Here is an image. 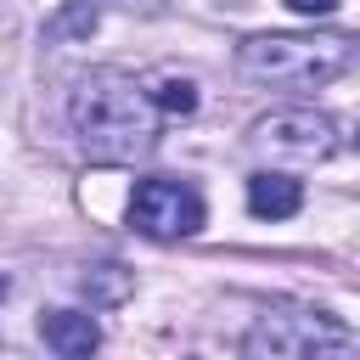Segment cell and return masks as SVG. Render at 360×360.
I'll return each mask as SVG.
<instances>
[{
  "label": "cell",
  "instance_id": "11",
  "mask_svg": "<svg viewBox=\"0 0 360 360\" xmlns=\"http://www.w3.org/2000/svg\"><path fill=\"white\" fill-rule=\"evenodd\" d=\"M287 6H292L298 17H332V11H338V0H287Z\"/></svg>",
  "mask_w": 360,
  "mask_h": 360
},
{
  "label": "cell",
  "instance_id": "9",
  "mask_svg": "<svg viewBox=\"0 0 360 360\" xmlns=\"http://www.w3.org/2000/svg\"><path fill=\"white\" fill-rule=\"evenodd\" d=\"M96 28V0H68L51 22H45V39H84Z\"/></svg>",
  "mask_w": 360,
  "mask_h": 360
},
{
  "label": "cell",
  "instance_id": "1",
  "mask_svg": "<svg viewBox=\"0 0 360 360\" xmlns=\"http://www.w3.org/2000/svg\"><path fill=\"white\" fill-rule=\"evenodd\" d=\"M68 124H73L84 158H96V163H135L158 146V129H163V118L146 101V84H135L118 68H96L73 84Z\"/></svg>",
  "mask_w": 360,
  "mask_h": 360
},
{
  "label": "cell",
  "instance_id": "2",
  "mask_svg": "<svg viewBox=\"0 0 360 360\" xmlns=\"http://www.w3.org/2000/svg\"><path fill=\"white\" fill-rule=\"evenodd\" d=\"M349 34H248L236 45V73L276 90H321L338 73H349Z\"/></svg>",
  "mask_w": 360,
  "mask_h": 360
},
{
  "label": "cell",
  "instance_id": "4",
  "mask_svg": "<svg viewBox=\"0 0 360 360\" xmlns=\"http://www.w3.org/2000/svg\"><path fill=\"white\" fill-rule=\"evenodd\" d=\"M129 231H141L152 242H180V236L202 231V191L191 180H174V174L141 180L129 197Z\"/></svg>",
  "mask_w": 360,
  "mask_h": 360
},
{
  "label": "cell",
  "instance_id": "10",
  "mask_svg": "<svg viewBox=\"0 0 360 360\" xmlns=\"http://www.w3.org/2000/svg\"><path fill=\"white\" fill-rule=\"evenodd\" d=\"M79 287L90 292V304H118V298L129 292V276H124V264H96Z\"/></svg>",
  "mask_w": 360,
  "mask_h": 360
},
{
  "label": "cell",
  "instance_id": "6",
  "mask_svg": "<svg viewBox=\"0 0 360 360\" xmlns=\"http://www.w3.org/2000/svg\"><path fill=\"white\" fill-rule=\"evenodd\" d=\"M39 338H45L62 360H90V354L101 349V326H96V315H84V309H45V315H39Z\"/></svg>",
  "mask_w": 360,
  "mask_h": 360
},
{
  "label": "cell",
  "instance_id": "8",
  "mask_svg": "<svg viewBox=\"0 0 360 360\" xmlns=\"http://www.w3.org/2000/svg\"><path fill=\"white\" fill-rule=\"evenodd\" d=\"M146 101H152L158 118H191V112H197V84L180 79V73H158V79L146 84Z\"/></svg>",
  "mask_w": 360,
  "mask_h": 360
},
{
  "label": "cell",
  "instance_id": "7",
  "mask_svg": "<svg viewBox=\"0 0 360 360\" xmlns=\"http://www.w3.org/2000/svg\"><path fill=\"white\" fill-rule=\"evenodd\" d=\"M298 208H304V186L292 174H276V169L248 174V214H259V219H292Z\"/></svg>",
  "mask_w": 360,
  "mask_h": 360
},
{
  "label": "cell",
  "instance_id": "3",
  "mask_svg": "<svg viewBox=\"0 0 360 360\" xmlns=\"http://www.w3.org/2000/svg\"><path fill=\"white\" fill-rule=\"evenodd\" d=\"M242 360H360V338L321 309H264L242 338Z\"/></svg>",
  "mask_w": 360,
  "mask_h": 360
},
{
  "label": "cell",
  "instance_id": "5",
  "mask_svg": "<svg viewBox=\"0 0 360 360\" xmlns=\"http://www.w3.org/2000/svg\"><path fill=\"white\" fill-rule=\"evenodd\" d=\"M248 146L270 152V158H287V163H326L343 141H338V124L326 112H315V107H281V112H264L248 129Z\"/></svg>",
  "mask_w": 360,
  "mask_h": 360
},
{
  "label": "cell",
  "instance_id": "12",
  "mask_svg": "<svg viewBox=\"0 0 360 360\" xmlns=\"http://www.w3.org/2000/svg\"><path fill=\"white\" fill-rule=\"evenodd\" d=\"M0 298H6V276H0Z\"/></svg>",
  "mask_w": 360,
  "mask_h": 360
}]
</instances>
